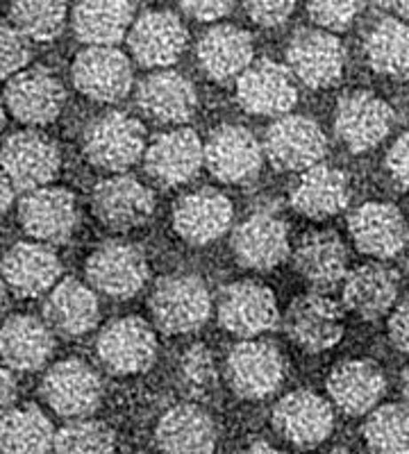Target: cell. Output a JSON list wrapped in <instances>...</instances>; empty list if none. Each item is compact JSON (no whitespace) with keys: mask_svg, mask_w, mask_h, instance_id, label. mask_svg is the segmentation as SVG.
I'll return each mask as SVG.
<instances>
[{"mask_svg":"<svg viewBox=\"0 0 409 454\" xmlns=\"http://www.w3.org/2000/svg\"><path fill=\"white\" fill-rule=\"evenodd\" d=\"M151 314L155 325L166 334H189L208 323L212 295L196 275H169L161 278L153 291Z\"/></svg>","mask_w":409,"mask_h":454,"instance_id":"1","label":"cell"},{"mask_svg":"<svg viewBox=\"0 0 409 454\" xmlns=\"http://www.w3.org/2000/svg\"><path fill=\"white\" fill-rule=\"evenodd\" d=\"M83 153L96 168L123 173L146 155V129L123 112L100 114L87 125Z\"/></svg>","mask_w":409,"mask_h":454,"instance_id":"2","label":"cell"},{"mask_svg":"<svg viewBox=\"0 0 409 454\" xmlns=\"http://www.w3.org/2000/svg\"><path fill=\"white\" fill-rule=\"evenodd\" d=\"M84 273L94 291L125 300L139 294L148 282V259L135 243L107 241L89 254Z\"/></svg>","mask_w":409,"mask_h":454,"instance_id":"3","label":"cell"},{"mask_svg":"<svg viewBox=\"0 0 409 454\" xmlns=\"http://www.w3.org/2000/svg\"><path fill=\"white\" fill-rule=\"evenodd\" d=\"M62 157L55 141L36 129H23L7 137L0 145V168L10 177L16 192H35L58 176Z\"/></svg>","mask_w":409,"mask_h":454,"instance_id":"4","label":"cell"},{"mask_svg":"<svg viewBox=\"0 0 409 454\" xmlns=\"http://www.w3.org/2000/svg\"><path fill=\"white\" fill-rule=\"evenodd\" d=\"M285 356L271 340L248 339L234 346L225 362L228 384L244 400H262L285 380Z\"/></svg>","mask_w":409,"mask_h":454,"instance_id":"5","label":"cell"},{"mask_svg":"<svg viewBox=\"0 0 409 454\" xmlns=\"http://www.w3.org/2000/svg\"><path fill=\"white\" fill-rule=\"evenodd\" d=\"M98 359L112 375H137L155 364L157 336L137 316L116 318L103 327L96 340Z\"/></svg>","mask_w":409,"mask_h":454,"instance_id":"6","label":"cell"},{"mask_svg":"<svg viewBox=\"0 0 409 454\" xmlns=\"http://www.w3.org/2000/svg\"><path fill=\"white\" fill-rule=\"evenodd\" d=\"M346 67V51L332 32L305 27L291 36L287 46V68L295 80L310 89H327L337 84Z\"/></svg>","mask_w":409,"mask_h":454,"instance_id":"7","label":"cell"},{"mask_svg":"<svg viewBox=\"0 0 409 454\" xmlns=\"http://www.w3.org/2000/svg\"><path fill=\"white\" fill-rule=\"evenodd\" d=\"M42 395L62 419H89L103 400V382L89 364L64 359L43 375Z\"/></svg>","mask_w":409,"mask_h":454,"instance_id":"8","label":"cell"},{"mask_svg":"<svg viewBox=\"0 0 409 454\" xmlns=\"http://www.w3.org/2000/svg\"><path fill=\"white\" fill-rule=\"evenodd\" d=\"M216 314L223 330L241 336L244 340L273 330L280 318L273 291L253 279H241L225 286L218 295Z\"/></svg>","mask_w":409,"mask_h":454,"instance_id":"9","label":"cell"},{"mask_svg":"<svg viewBox=\"0 0 409 454\" xmlns=\"http://www.w3.org/2000/svg\"><path fill=\"white\" fill-rule=\"evenodd\" d=\"M327 141L319 123L307 116H282L264 137V157L278 170L305 173L321 164Z\"/></svg>","mask_w":409,"mask_h":454,"instance_id":"10","label":"cell"},{"mask_svg":"<svg viewBox=\"0 0 409 454\" xmlns=\"http://www.w3.org/2000/svg\"><path fill=\"white\" fill-rule=\"evenodd\" d=\"M71 78L75 89L96 103H119L135 82L130 59L112 46H87L80 51Z\"/></svg>","mask_w":409,"mask_h":454,"instance_id":"11","label":"cell"},{"mask_svg":"<svg viewBox=\"0 0 409 454\" xmlns=\"http://www.w3.org/2000/svg\"><path fill=\"white\" fill-rule=\"evenodd\" d=\"M285 330L295 346L307 352L334 348L343 336L342 307L326 294L298 295L285 314Z\"/></svg>","mask_w":409,"mask_h":454,"instance_id":"12","label":"cell"},{"mask_svg":"<svg viewBox=\"0 0 409 454\" xmlns=\"http://www.w3.org/2000/svg\"><path fill=\"white\" fill-rule=\"evenodd\" d=\"M5 107L16 121L39 128L58 119L64 107V87L48 68L28 67L7 80Z\"/></svg>","mask_w":409,"mask_h":454,"instance_id":"13","label":"cell"},{"mask_svg":"<svg viewBox=\"0 0 409 454\" xmlns=\"http://www.w3.org/2000/svg\"><path fill=\"white\" fill-rule=\"evenodd\" d=\"M237 100L255 116H287L298 100L294 75L273 59H257L237 78Z\"/></svg>","mask_w":409,"mask_h":454,"instance_id":"14","label":"cell"},{"mask_svg":"<svg viewBox=\"0 0 409 454\" xmlns=\"http://www.w3.org/2000/svg\"><path fill=\"white\" fill-rule=\"evenodd\" d=\"M19 221L35 241L64 243L78 225V202L62 186H42L21 198Z\"/></svg>","mask_w":409,"mask_h":454,"instance_id":"15","label":"cell"},{"mask_svg":"<svg viewBox=\"0 0 409 454\" xmlns=\"http://www.w3.org/2000/svg\"><path fill=\"white\" fill-rule=\"evenodd\" d=\"M91 209L109 230L128 232L144 225L155 212V193L130 176H112L100 180L91 193Z\"/></svg>","mask_w":409,"mask_h":454,"instance_id":"16","label":"cell"},{"mask_svg":"<svg viewBox=\"0 0 409 454\" xmlns=\"http://www.w3.org/2000/svg\"><path fill=\"white\" fill-rule=\"evenodd\" d=\"M273 427L298 448H316L332 434L334 413L326 397L298 388L287 393L273 407Z\"/></svg>","mask_w":409,"mask_h":454,"instance_id":"17","label":"cell"},{"mask_svg":"<svg viewBox=\"0 0 409 454\" xmlns=\"http://www.w3.org/2000/svg\"><path fill=\"white\" fill-rule=\"evenodd\" d=\"M264 161V145L241 125H221L205 144V166L225 184L253 180Z\"/></svg>","mask_w":409,"mask_h":454,"instance_id":"18","label":"cell"},{"mask_svg":"<svg viewBox=\"0 0 409 454\" xmlns=\"http://www.w3.org/2000/svg\"><path fill=\"white\" fill-rule=\"evenodd\" d=\"M0 273L12 294L36 298L55 289L62 278V262L46 243L21 241L7 250L0 262Z\"/></svg>","mask_w":409,"mask_h":454,"instance_id":"19","label":"cell"},{"mask_svg":"<svg viewBox=\"0 0 409 454\" xmlns=\"http://www.w3.org/2000/svg\"><path fill=\"white\" fill-rule=\"evenodd\" d=\"M394 109L368 91L346 93L334 114V132L352 153L375 148L391 129Z\"/></svg>","mask_w":409,"mask_h":454,"instance_id":"20","label":"cell"},{"mask_svg":"<svg viewBox=\"0 0 409 454\" xmlns=\"http://www.w3.org/2000/svg\"><path fill=\"white\" fill-rule=\"evenodd\" d=\"M189 42L187 27L173 12H146L132 23L128 35L130 51L146 68H164L177 62Z\"/></svg>","mask_w":409,"mask_h":454,"instance_id":"21","label":"cell"},{"mask_svg":"<svg viewBox=\"0 0 409 454\" xmlns=\"http://www.w3.org/2000/svg\"><path fill=\"white\" fill-rule=\"evenodd\" d=\"M205 164V144L193 129L180 128L160 135L146 148V173L164 186L187 184Z\"/></svg>","mask_w":409,"mask_h":454,"instance_id":"22","label":"cell"},{"mask_svg":"<svg viewBox=\"0 0 409 454\" xmlns=\"http://www.w3.org/2000/svg\"><path fill=\"white\" fill-rule=\"evenodd\" d=\"M232 253L250 270H271L289 254L287 223L271 212H257L246 218L232 234Z\"/></svg>","mask_w":409,"mask_h":454,"instance_id":"23","label":"cell"},{"mask_svg":"<svg viewBox=\"0 0 409 454\" xmlns=\"http://www.w3.org/2000/svg\"><path fill=\"white\" fill-rule=\"evenodd\" d=\"M232 218L230 198L214 189H198L173 205V227L192 246H205L221 239L232 225Z\"/></svg>","mask_w":409,"mask_h":454,"instance_id":"24","label":"cell"},{"mask_svg":"<svg viewBox=\"0 0 409 454\" xmlns=\"http://www.w3.org/2000/svg\"><path fill=\"white\" fill-rule=\"evenodd\" d=\"M352 241L364 254L375 259H391L407 246L409 230L405 216L389 202H366L348 218Z\"/></svg>","mask_w":409,"mask_h":454,"instance_id":"25","label":"cell"},{"mask_svg":"<svg viewBox=\"0 0 409 454\" xmlns=\"http://www.w3.org/2000/svg\"><path fill=\"white\" fill-rule=\"evenodd\" d=\"M216 441V423L198 404H176L155 427V443L161 454H214Z\"/></svg>","mask_w":409,"mask_h":454,"instance_id":"26","label":"cell"},{"mask_svg":"<svg viewBox=\"0 0 409 454\" xmlns=\"http://www.w3.org/2000/svg\"><path fill=\"white\" fill-rule=\"evenodd\" d=\"M55 352V332L35 316H12L0 327V359L10 371L32 372L46 366Z\"/></svg>","mask_w":409,"mask_h":454,"instance_id":"27","label":"cell"},{"mask_svg":"<svg viewBox=\"0 0 409 454\" xmlns=\"http://www.w3.org/2000/svg\"><path fill=\"white\" fill-rule=\"evenodd\" d=\"M100 318L98 298L94 289L75 278L55 284L43 302V320L55 334L78 339L96 327Z\"/></svg>","mask_w":409,"mask_h":454,"instance_id":"28","label":"cell"},{"mask_svg":"<svg viewBox=\"0 0 409 454\" xmlns=\"http://www.w3.org/2000/svg\"><path fill=\"white\" fill-rule=\"evenodd\" d=\"M294 269L319 294L334 289L348 275V250L334 232H310L294 250Z\"/></svg>","mask_w":409,"mask_h":454,"instance_id":"29","label":"cell"},{"mask_svg":"<svg viewBox=\"0 0 409 454\" xmlns=\"http://www.w3.org/2000/svg\"><path fill=\"white\" fill-rule=\"evenodd\" d=\"M387 391V380L378 364L366 359H350L332 368L327 377V393L332 403L348 416H362L380 403Z\"/></svg>","mask_w":409,"mask_h":454,"instance_id":"30","label":"cell"},{"mask_svg":"<svg viewBox=\"0 0 409 454\" xmlns=\"http://www.w3.org/2000/svg\"><path fill=\"white\" fill-rule=\"evenodd\" d=\"M141 112L160 123H187L198 107L193 84L176 71H157L137 89Z\"/></svg>","mask_w":409,"mask_h":454,"instance_id":"31","label":"cell"},{"mask_svg":"<svg viewBox=\"0 0 409 454\" xmlns=\"http://www.w3.org/2000/svg\"><path fill=\"white\" fill-rule=\"evenodd\" d=\"M350 202V186L343 170L319 164L305 170L291 192V207L311 221L337 216Z\"/></svg>","mask_w":409,"mask_h":454,"instance_id":"32","label":"cell"},{"mask_svg":"<svg viewBox=\"0 0 409 454\" xmlns=\"http://www.w3.org/2000/svg\"><path fill=\"white\" fill-rule=\"evenodd\" d=\"M398 298V275L389 266L368 262L343 279V305L364 320L389 314Z\"/></svg>","mask_w":409,"mask_h":454,"instance_id":"33","label":"cell"},{"mask_svg":"<svg viewBox=\"0 0 409 454\" xmlns=\"http://www.w3.org/2000/svg\"><path fill=\"white\" fill-rule=\"evenodd\" d=\"M198 62L216 82L239 78L253 64V39L237 26L209 27L198 42Z\"/></svg>","mask_w":409,"mask_h":454,"instance_id":"34","label":"cell"},{"mask_svg":"<svg viewBox=\"0 0 409 454\" xmlns=\"http://www.w3.org/2000/svg\"><path fill=\"white\" fill-rule=\"evenodd\" d=\"M73 32L87 46H114L132 27L130 0H75Z\"/></svg>","mask_w":409,"mask_h":454,"instance_id":"35","label":"cell"},{"mask_svg":"<svg viewBox=\"0 0 409 454\" xmlns=\"http://www.w3.org/2000/svg\"><path fill=\"white\" fill-rule=\"evenodd\" d=\"M52 445V423L35 404L10 409L0 419V454H48Z\"/></svg>","mask_w":409,"mask_h":454,"instance_id":"36","label":"cell"},{"mask_svg":"<svg viewBox=\"0 0 409 454\" xmlns=\"http://www.w3.org/2000/svg\"><path fill=\"white\" fill-rule=\"evenodd\" d=\"M366 59L389 78H409V23L382 19L368 32Z\"/></svg>","mask_w":409,"mask_h":454,"instance_id":"37","label":"cell"},{"mask_svg":"<svg viewBox=\"0 0 409 454\" xmlns=\"http://www.w3.org/2000/svg\"><path fill=\"white\" fill-rule=\"evenodd\" d=\"M67 0H10V23L30 42H51L67 26Z\"/></svg>","mask_w":409,"mask_h":454,"instance_id":"38","label":"cell"},{"mask_svg":"<svg viewBox=\"0 0 409 454\" xmlns=\"http://www.w3.org/2000/svg\"><path fill=\"white\" fill-rule=\"evenodd\" d=\"M364 441L375 454H409V407L384 404L364 423Z\"/></svg>","mask_w":409,"mask_h":454,"instance_id":"39","label":"cell"},{"mask_svg":"<svg viewBox=\"0 0 409 454\" xmlns=\"http://www.w3.org/2000/svg\"><path fill=\"white\" fill-rule=\"evenodd\" d=\"M55 454H114L116 436L107 423L80 419L55 434Z\"/></svg>","mask_w":409,"mask_h":454,"instance_id":"40","label":"cell"},{"mask_svg":"<svg viewBox=\"0 0 409 454\" xmlns=\"http://www.w3.org/2000/svg\"><path fill=\"white\" fill-rule=\"evenodd\" d=\"M30 39L10 21H0V80H12L30 64Z\"/></svg>","mask_w":409,"mask_h":454,"instance_id":"41","label":"cell"},{"mask_svg":"<svg viewBox=\"0 0 409 454\" xmlns=\"http://www.w3.org/2000/svg\"><path fill=\"white\" fill-rule=\"evenodd\" d=\"M182 382L189 391L205 393L214 382H216V366H214V356L202 343L189 348L182 355L180 362Z\"/></svg>","mask_w":409,"mask_h":454,"instance_id":"42","label":"cell"},{"mask_svg":"<svg viewBox=\"0 0 409 454\" xmlns=\"http://www.w3.org/2000/svg\"><path fill=\"white\" fill-rule=\"evenodd\" d=\"M362 0H307L311 21L321 30H346L358 16Z\"/></svg>","mask_w":409,"mask_h":454,"instance_id":"43","label":"cell"},{"mask_svg":"<svg viewBox=\"0 0 409 454\" xmlns=\"http://www.w3.org/2000/svg\"><path fill=\"white\" fill-rule=\"evenodd\" d=\"M295 3L298 0H244V10L257 26L275 27L294 14Z\"/></svg>","mask_w":409,"mask_h":454,"instance_id":"44","label":"cell"},{"mask_svg":"<svg viewBox=\"0 0 409 454\" xmlns=\"http://www.w3.org/2000/svg\"><path fill=\"white\" fill-rule=\"evenodd\" d=\"M177 3L182 12L196 21H218L234 7V0H177Z\"/></svg>","mask_w":409,"mask_h":454,"instance_id":"45","label":"cell"},{"mask_svg":"<svg viewBox=\"0 0 409 454\" xmlns=\"http://www.w3.org/2000/svg\"><path fill=\"white\" fill-rule=\"evenodd\" d=\"M387 168L396 180V184L403 186L405 192H409V132L398 137L396 144L389 148Z\"/></svg>","mask_w":409,"mask_h":454,"instance_id":"46","label":"cell"},{"mask_svg":"<svg viewBox=\"0 0 409 454\" xmlns=\"http://www.w3.org/2000/svg\"><path fill=\"white\" fill-rule=\"evenodd\" d=\"M389 336L398 350L409 352V295L394 309L389 318Z\"/></svg>","mask_w":409,"mask_h":454,"instance_id":"47","label":"cell"},{"mask_svg":"<svg viewBox=\"0 0 409 454\" xmlns=\"http://www.w3.org/2000/svg\"><path fill=\"white\" fill-rule=\"evenodd\" d=\"M16 400V380L5 364H0V419L10 409H14Z\"/></svg>","mask_w":409,"mask_h":454,"instance_id":"48","label":"cell"},{"mask_svg":"<svg viewBox=\"0 0 409 454\" xmlns=\"http://www.w3.org/2000/svg\"><path fill=\"white\" fill-rule=\"evenodd\" d=\"M12 202H14V186H12L10 177L0 168V218L10 212Z\"/></svg>","mask_w":409,"mask_h":454,"instance_id":"49","label":"cell"},{"mask_svg":"<svg viewBox=\"0 0 409 454\" xmlns=\"http://www.w3.org/2000/svg\"><path fill=\"white\" fill-rule=\"evenodd\" d=\"M244 454H285V452L275 450L273 445H269V443H255V445H250Z\"/></svg>","mask_w":409,"mask_h":454,"instance_id":"50","label":"cell"},{"mask_svg":"<svg viewBox=\"0 0 409 454\" xmlns=\"http://www.w3.org/2000/svg\"><path fill=\"white\" fill-rule=\"evenodd\" d=\"M7 307V284L3 282V278H0V314L5 311Z\"/></svg>","mask_w":409,"mask_h":454,"instance_id":"51","label":"cell"},{"mask_svg":"<svg viewBox=\"0 0 409 454\" xmlns=\"http://www.w3.org/2000/svg\"><path fill=\"white\" fill-rule=\"evenodd\" d=\"M396 3H398L400 12H403V16L409 21V0H396Z\"/></svg>","mask_w":409,"mask_h":454,"instance_id":"52","label":"cell"},{"mask_svg":"<svg viewBox=\"0 0 409 454\" xmlns=\"http://www.w3.org/2000/svg\"><path fill=\"white\" fill-rule=\"evenodd\" d=\"M403 393H405V397H407V403H409V368L405 371V377H403Z\"/></svg>","mask_w":409,"mask_h":454,"instance_id":"53","label":"cell"},{"mask_svg":"<svg viewBox=\"0 0 409 454\" xmlns=\"http://www.w3.org/2000/svg\"><path fill=\"white\" fill-rule=\"evenodd\" d=\"M5 125V109H3V103H0V129Z\"/></svg>","mask_w":409,"mask_h":454,"instance_id":"54","label":"cell"},{"mask_svg":"<svg viewBox=\"0 0 409 454\" xmlns=\"http://www.w3.org/2000/svg\"><path fill=\"white\" fill-rule=\"evenodd\" d=\"M326 454H350V452H348V450H330V452Z\"/></svg>","mask_w":409,"mask_h":454,"instance_id":"55","label":"cell"},{"mask_svg":"<svg viewBox=\"0 0 409 454\" xmlns=\"http://www.w3.org/2000/svg\"><path fill=\"white\" fill-rule=\"evenodd\" d=\"M139 454H148V452H139Z\"/></svg>","mask_w":409,"mask_h":454,"instance_id":"56","label":"cell"}]
</instances>
